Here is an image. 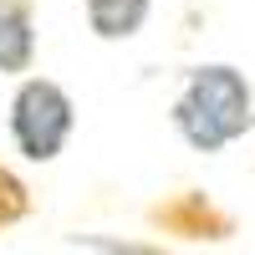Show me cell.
<instances>
[{"instance_id": "3", "label": "cell", "mask_w": 255, "mask_h": 255, "mask_svg": "<svg viewBox=\"0 0 255 255\" xmlns=\"http://www.w3.org/2000/svg\"><path fill=\"white\" fill-rule=\"evenodd\" d=\"M148 225L168 240H204V245H220L235 235V215L220 209L204 189H179V194L148 204Z\"/></svg>"}, {"instance_id": "2", "label": "cell", "mask_w": 255, "mask_h": 255, "mask_svg": "<svg viewBox=\"0 0 255 255\" xmlns=\"http://www.w3.org/2000/svg\"><path fill=\"white\" fill-rule=\"evenodd\" d=\"M77 133V102L51 77H20L10 92V143L31 163H56Z\"/></svg>"}, {"instance_id": "4", "label": "cell", "mask_w": 255, "mask_h": 255, "mask_svg": "<svg viewBox=\"0 0 255 255\" xmlns=\"http://www.w3.org/2000/svg\"><path fill=\"white\" fill-rule=\"evenodd\" d=\"M36 61V5L31 0H0V72H31Z\"/></svg>"}, {"instance_id": "5", "label": "cell", "mask_w": 255, "mask_h": 255, "mask_svg": "<svg viewBox=\"0 0 255 255\" xmlns=\"http://www.w3.org/2000/svg\"><path fill=\"white\" fill-rule=\"evenodd\" d=\"M148 15H153V0H87V26L97 41H133Z\"/></svg>"}, {"instance_id": "6", "label": "cell", "mask_w": 255, "mask_h": 255, "mask_svg": "<svg viewBox=\"0 0 255 255\" xmlns=\"http://www.w3.org/2000/svg\"><path fill=\"white\" fill-rule=\"evenodd\" d=\"M31 209H36L31 184L20 179L15 168L0 163V235H5V230H15V225H26V220H31Z\"/></svg>"}, {"instance_id": "1", "label": "cell", "mask_w": 255, "mask_h": 255, "mask_svg": "<svg viewBox=\"0 0 255 255\" xmlns=\"http://www.w3.org/2000/svg\"><path fill=\"white\" fill-rule=\"evenodd\" d=\"M168 118H174V133L194 153H220L255 128V87L230 61H204V67L184 72V87Z\"/></svg>"}, {"instance_id": "7", "label": "cell", "mask_w": 255, "mask_h": 255, "mask_svg": "<svg viewBox=\"0 0 255 255\" xmlns=\"http://www.w3.org/2000/svg\"><path fill=\"white\" fill-rule=\"evenodd\" d=\"M77 245L87 255H174L163 245H148V240H113V235H77Z\"/></svg>"}]
</instances>
